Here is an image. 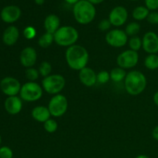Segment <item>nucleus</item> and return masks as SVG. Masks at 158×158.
Instances as JSON below:
<instances>
[{"label":"nucleus","mask_w":158,"mask_h":158,"mask_svg":"<svg viewBox=\"0 0 158 158\" xmlns=\"http://www.w3.org/2000/svg\"><path fill=\"white\" fill-rule=\"evenodd\" d=\"M5 108L9 114H12V115L18 114L23 108L22 99L17 96L9 97L5 101Z\"/></svg>","instance_id":"nucleus-16"},{"label":"nucleus","mask_w":158,"mask_h":158,"mask_svg":"<svg viewBox=\"0 0 158 158\" xmlns=\"http://www.w3.org/2000/svg\"><path fill=\"white\" fill-rule=\"evenodd\" d=\"M35 3L38 6H42V5L44 4L45 2V0H34Z\"/></svg>","instance_id":"nucleus-39"},{"label":"nucleus","mask_w":158,"mask_h":158,"mask_svg":"<svg viewBox=\"0 0 158 158\" xmlns=\"http://www.w3.org/2000/svg\"><path fill=\"white\" fill-rule=\"evenodd\" d=\"M88 2H89L90 3H92L93 5H97V4H100L103 2H104L105 0H87Z\"/></svg>","instance_id":"nucleus-36"},{"label":"nucleus","mask_w":158,"mask_h":158,"mask_svg":"<svg viewBox=\"0 0 158 158\" xmlns=\"http://www.w3.org/2000/svg\"><path fill=\"white\" fill-rule=\"evenodd\" d=\"M44 28L46 32L54 34L60 28V19L55 14L47 15L44 20Z\"/></svg>","instance_id":"nucleus-18"},{"label":"nucleus","mask_w":158,"mask_h":158,"mask_svg":"<svg viewBox=\"0 0 158 158\" xmlns=\"http://www.w3.org/2000/svg\"><path fill=\"white\" fill-rule=\"evenodd\" d=\"M144 66L148 69L154 70L158 69V55L157 54H149L145 58Z\"/></svg>","instance_id":"nucleus-23"},{"label":"nucleus","mask_w":158,"mask_h":158,"mask_svg":"<svg viewBox=\"0 0 158 158\" xmlns=\"http://www.w3.org/2000/svg\"><path fill=\"white\" fill-rule=\"evenodd\" d=\"M19 59L20 63L24 67H32L35 64L37 60L36 50L31 46L26 47L22 50Z\"/></svg>","instance_id":"nucleus-13"},{"label":"nucleus","mask_w":158,"mask_h":158,"mask_svg":"<svg viewBox=\"0 0 158 158\" xmlns=\"http://www.w3.org/2000/svg\"><path fill=\"white\" fill-rule=\"evenodd\" d=\"M40 77V73L38 69L33 67L27 68L26 70V77L29 82H35Z\"/></svg>","instance_id":"nucleus-28"},{"label":"nucleus","mask_w":158,"mask_h":158,"mask_svg":"<svg viewBox=\"0 0 158 158\" xmlns=\"http://www.w3.org/2000/svg\"><path fill=\"white\" fill-rule=\"evenodd\" d=\"M65 57L68 66L74 70L80 71L86 67L89 62V53L86 48L77 44L67 48Z\"/></svg>","instance_id":"nucleus-1"},{"label":"nucleus","mask_w":158,"mask_h":158,"mask_svg":"<svg viewBox=\"0 0 158 158\" xmlns=\"http://www.w3.org/2000/svg\"><path fill=\"white\" fill-rule=\"evenodd\" d=\"M129 1H138V0H129Z\"/></svg>","instance_id":"nucleus-42"},{"label":"nucleus","mask_w":158,"mask_h":158,"mask_svg":"<svg viewBox=\"0 0 158 158\" xmlns=\"http://www.w3.org/2000/svg\"><path fill=\"white\" fill-rule=\"evenodd\" d=\"M154 102L156 105L158 106V91L155 93V94L154 95Z\"/></svg>","instance_id":"nucleus-38"},{"label":"nucleus","mask_w":158,"mask_h":158,"mask_svg":"<svg viewBox=\"0 0 158 158\" xmlns=\"http://www.w3.org/2000/svg\"><path fill=\"white\" fill-rule=\"evenodd\" d=\"M150 13V10L146 6H137L135 9L133 10L132 16L133 18L137 21H141L148 18V15Z\"/></svg>","instance_id":"nucleus-20"},{"label":"nucleus","mask_w":158,"mask_h":158,"mask_svg":"<svg viewBox=\"0 0 158 158\" xmlns=\"http://www.w3.org/2000/svg\"><path fill=\"white\" fill-rule=\"evenodd\" d=\"M127 18L128 12L126 8L121 6H118L114 7L110 11L108 19L110 20L112 26L119 27V26H121L125 24Z\"/></svg>","instance_id":"nucleus-11"},{"label":"nucleus","mask_w":158,"mask_h":158,"mask_svg":"<svg viewBox=\"0 0 158 158\" xmlns=\"http://www.w3.org/2000/svg\"><path fill=\"white\" fill-rule=\"evenodd\" d=\"M13 152L9 147H2L0 148V158H12Z\"/></svg>","instance_id":"nucleus-31"},{"label":"nucleus","mask_w":158,"mask_h":158,"mask_svg":"<svg viewBox=\"0 0 158 158\" xmlns=\"http://www.w3.org/2000/svg\"><path fill=\"white\" fill-rule=\"evenodd\" d=\"M19 37V32L17 27L10 26L3 32V43L7 46H13L18 41Z\"/></svg>","instance_id":"nucleus-17"},{"label":"nucleus","mask_w":158,"mask_h":158,"mask_svg":"<svg viewBox=\"0 0 158 158\" xmlns=\"http://www.w3.org/2000/svg\"><path fill=\"white\" fill-rule=\"evenodd\" d=\"M127 74V73H126L125 69L119 67V66L114 68L110 73V79L116 83H119V82H121L122 80H125Z\"/></svg>","instance_id":"nucleus-21"},{"label":"nucleus","mask_w":158,"mask_h":158,"mask_svg":"<svg viewBox=\"0 0 158 158\" xmlns=\"http://www.w3.org/2000/svg\"><path fill=\"white\" fill-rule=\"evenodd\" d=\"M139 61L138 52L136 51L127 49L118 55L117 58V63L119 67L123 69H131L137 66Z\"/></svg>","instance_id":"nucleus-8"},{"label":"nucleus","mask_w":158,"mask_h":158,"mask_svg":"<svg viewBox=\"0 0 158 158\" xmlns=\"http://www.w3.org/2000/svg\"><path fill=\"white\" fill-rule=\"evenodd\" d=\"M106 42L112 47L120 48L128 43V35L125 31L116 29L109 31L105 37Z\"/></svg>","instance_id":"nucleus-9"},{"label":"nucleus","mask_w":158,"mask_h":158,"mask_svg":"<svg viewBox=\"0 0 158 158\" xmlns=\"http://www.w3.org/2000/svg\"><path fill=\"white\" fill-rule=\"evenodd\" d=\"M147 79L143 73L133 70L128 73L124 80V86L127 93L130 95L137 96L146 89Z\"/></svg>","instance_id":"nucleus-2"},{"label":"nucleus","mask_w":158,"mask_h":158,"mask_svg":"<svg viewBox=\"0 0 158 158\" xmlns=\"http://www.w3.org/2000/svg\"><path fill=\"white\" fill-rule=\"evenodd\" d=\"M145 6L149 10L154 11L158 9V0H144Z\"/></svg>","instance_id":"nucleus-33"},{"label":"nucleus","mask_w":158,"mask_h":158,"mask_svg":"<svg viewBox=\"0 0 158 158\" xmlns=\"http://www.w3.org/2000/svg\"><path fill=\"white\" fill-rule=\"evenodd\" d=\"M142 47L143 50L149 54L158 52V35L154 32L145 33L142 39Z\"/></svg>","instance_id":"nucleus-12"},{"label":"nucleus","mask_w":158,"mask_h":158,"mask_svg":"<svg viewBox=\"0 0 158 158\" xmlns=\"http://www.w3.org/2000/svg\"><path fill=\"white\" fill-rule=\"evenodd\" d=\"M21 87L19 81L14 77H5L0 82V88L2 91L8 97L16 96L20 93Z\"/></svg>","instance_id":"nucleus-10"},{"label":"nucleus","mask_w":158,"mask_h":158,"mask_svg":"<svg viewBox=\"0 0 158 158\" xmlns=\"http://www.w3.org/2000/svg\"><path fill=\"white\" fill-rule=\"evenodd\" d=\"M80 0H65L66 2H67L68 4H70V5H75L76 3H77Z\"/></svg>","instance_id":"nucleus-37"},{"label":"nucleus","mask_w":158,"mask_h":158,"mask_svg":"<svg viewBox=\"0 0 158 158\" xmlns=\"http://www.w3.org/2000/svg\"><path fill=\"white\" fill-rule=\"evenodd\" d=\"M43 127H44V129L46 132L52 134V133L56 132L58 129V123L53 119H49L45 123H43Z\"/></svg>","instance_id":"nucleus-27"},{"label":"nucleus","mask_w":158,"mask_h":158,"mask_svg":"<svg viewBox=\"0 0 158 158\" xmlns=\"http://www.w3.org/2000/svg\"><path fill=\"white\" fill-rule=\"evenodd\" d=\"M79 79L82 84L91 87L97 83V74L91 68L85 67L80 71Z\"/></svg>","instance_id":"nucleus-15"},{"label":"nucleus","mask_w":158,"mask_h":158,"mask_svg":"<svg viewBox=\"0 0 158 158\" xmlns=\"http://www.w3.org/2000/svg\"><path fill=\"white\" fill-rule=\"evenodd\" d=\"M43 89L35 82H27L22 86L20 89V98L26 102H35L43 97Z\"/></svg>","instance_id":"nucleus-6"},{"label":"nucleus","mask_w":158,"mask_h":158,"mask_svg":"<svg viewBox=\"0 0 158 158\" xmlns=\"http://www.w3.org/2000/svg\"><path fill=\"white\" fill-rule=\"evenodd\" d=\"M140 30V26L138 23L136 22H132V23H129L127 26H126L125 29V32L128 36H136L137 34L139 33Z\"/></svg>","instance_id":"nucleus-24"},{"label":"nucleus","mask_w":158,"mask_h":158,"mask_svg":"<svg viewBox=\"0 0 158 158\" xmlns=\"http://www.w3.org/2000/svg\"><path fill=\"white\" fill-rule=\"evenodd\" d=\"M110 80V75L107 71H100L97 74V83H100V84H105V83H108Z\"/></svg>","instance_id":"nucleus-29"},{"label":"nucleus","mask_w":158,"mask_h":158,"mask_svg":"<svg viewBox=\"0 0 158 158\" xmlns=\"http://www.w3.org/2000/svg\"><path fill=\"white\" fill-rule=\"evenodd\" d=\"M54 42V35L53 34L46 32L43 35L39 38L38 44L43 49H46L49 46H50Z\"/></svg>","instance_id":"nucleus-22"},{"label":"nucleus","mask_w":158,"mask_h":158,"mask_svg":"<svg viewBox=\"0 0 158 158\" xmlns=\"http://www.w3.org/2000/svg\"><path fill=\"white\" fill-rule=\"evenodd\" d=\"M136 158H150L148 156L144 155V154H140V155H138Z\"/></svg>","instance_id":"nucleus-40"},{"label":"nucleus","mask_w":158,"mask_h":158,"mask_svg":"<svg viewBox=\"0 0 158 158\" xmlns=\"http://www.w3.org/2000/svg\"><path fill=\"white\" fill-rule=\"evenodd\" d=\"M23 35L27 40H33L36 35V30L32 26H27L23 31Z\"/></svg>","instance_id":"nucleus-30"},{"label":"nucleus","mask_w":158,"mask_h":158,"mask_svg":"<svg viewBox=\"0 0 158 158\" xmlns=\"http://www.w3.org/2000/svg\"><path fill=\"white\" fill-rule=\"evenodd\" d=\"M148 22L152 25H157L158 24V12H151L148 15Z\"/></svg>","instance_id":"nucleus-34"},{"label":"nucleus","mask_w":158,"mask_h":158,"mask_svg":"<svg viewBox=\"0 0 158 158\" xmlns=\"http://www.w3.org/2000/svg\"><path fill=\"white\" fill-rule=\"evenodd\" d=\"M54 42L63 47H69L75 45L79 39V32L76 28L71 26H61L55 33Z\"/></svg>","instance_id":"nucleus-4"},{"label":"nucleus","mask_w":158,"mask_h":158,"mask_svg":"<svg viewBox=\"0 0 158 158\" xmlns=\"http://www.w3.org/2000/svg\"><path fill=\"white\" fill-rule=\"evenodd\" d=\"M111 23L109 19H103L100 22L98 25V28L100 31L102 32H106L108 31L111 27Z\"/></svg>","instance_id":"nucleus-32"},{"label":"nucleus","mask_w":158,"mask_h":158,"mask_svg":"<svg viewBox=\"0 0 158 158\" xmlns=\"http://www.w3.org/2000/svg\"><path fill=\"white\" fill-rule=\"evenodd\" d=\"M48 109L51 116L54 117H60L64 115L68 109L67 98L63 94L54 95L50 99L48 104Z\"/></svg>","instance_id":"nucleus-7"},{"label":"nucleus","mask_w":158,"mask_h":158,"mask_svg":"<svg viewBox=\"0 0 158 158\" xmlns=\"http://www.w3.org/2000/svg\"><path fill=\"white\" fill-rule=\"evenodd\" d=\"M73 13L77 23L81 25H87L94 21L97 11L94 5L87 0H80L73 6Z\"/></svg>","instance_id":"nucleus-3"},{"label":"nucleus","mask_w":158,"mask_h":158,"mask_svg":"<svg viewBox=\"0 0 158 158\" xmlns=\"http://www.w3.org/2000/svg\"><path fill=\"white\" fill-rule=\"evenodd\" d=\"M1 142H2V137H1V135H0V144H1Z\"/></svg>","instance_id":"nucleus-41"},{"label":"nucleus","mask_w":158,"mask_h":158,"mask_svg":"<svg viewBox=\"0 0 158 158\" xmlns=\"http://www.w3.org/2000/svg\"><path fill=\"white\" fill-rule=\"evenodd\" d=\"M66 86V80L60 74H50L42 81V87L47 94L56 95Z\"/></svg>","instance_id":"nucleus-5"},{"label":"nucleus","mask_w":158,"mask_h":158,"mask_svg":"<svg viewBox=\"0 0 158 158\" xmlns=\"http://www.w3.org/2000/svg\"><path fill=\"white\" fill-rule=\"evenodd\" d=\"M51 72H52V66L49 62L43 61L40 63V67H39V73L40 76L45 78L50 75Z\"/></svg>","instance_id":"nucleus-25"},{"label":"nucleus","mask_w":158,"mask_h":158,"mask_svg":"<svg viewBox=\"0 0 158 158\" xmlns=\"http://www.w3.org/2000/svg\"><path fill=\"white\" fill-rule=\"evenodd\" d=\"M32 117L35 121L40 123H45L46 120L50 119V112H49L48 107L44 106H37L32 109Z\"/></svg>","instance_id":"nucleus-19"},{"label":"nucleus","mask_w":158,"mask_h":158,"mask_svg":"<svg viewBox=\"0 0 158 158\" xmlns=\"http://www.w3.org/2000/svg\"><path fill=\"white\" fill-rule=\"evenodd\" d=\"M128 44H129L130 49L137 52L142 47V40L137 35L133 36L129 40Z\"/></svg>","instance_id":"nucleus-26"},{"label":"nucleus","mask_w":158,"mask_h":158,"mask_svg":"<svg viewBox=\"0 0 158 158\" xmlns=\"http://www.w3.org/2000/svg\"><path fill=\"white\" fill-rule=\"evenodd\" d=\"M152 136L156 140H158V125L152 131Z\"/></svg>","instance_id":"nucleus-35"},{"label":"nucleus","mask_w":158,"mask_h":158,"mask_svg":"<svg viewBox=\"0 0 158 158\" xmlns=\"http://www.w3.org/2000/svg\"><path fill=\"white\" fill-rule=\"evenodd\" d=\"M21 9L16 6H7L1 11V19L6 23H13L21 16Z\"/></svg>","instance_id":"nucleus-14"}]
</instances>
